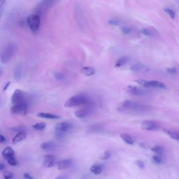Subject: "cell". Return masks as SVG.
Listing matches in <instances>:
<instances>
[{"instance_id": "1", "label": "cell", "mask_w": 179, "mask_h": 179, "mask_svg": "<svg viewBox=\"0 0 179 179\" xmlns=\"http://www.w3.org/2000/svg\"><path fill=\"white\" fill-rule=\"evenodd\" d=\"M151 106L131 100H125L118 108V111L125 114L144 113L151 110Z\"/></svg>"}, {"instance_id": "2", "label": "cell", "mask_w": 179, "mask_h": 179, "mask_svg": "<svg viewBox=\"0 0 179 179\" xmlns=\"http://www.w3.org/2000/svg\"><path fill=\"white\" fill-rule=\"evenodd\" d=\"M90 102L89 99L86 96L83 95H78L70 97L66 101L64 106L67 108L76 107V106L86 105Z\"/></svg>"}, {"instance_id": "3", "label": "cell", "mask_w": 179, "mask_h": 179, "mask_svg": "<svg viewBox=\"0 0 179 179\" xmlns=\"http://www.w3.org/2000/svg\"><path fill=\"white\" fill-rule=\"evenodd\" d=\"M27 24L29 28L34 33L39 31L41 25V17L39 14H32L27 19Z\"/></svg>"}, {"instance_id": "4", "label": "cell", "mask_w": 179, "mask_h": 179, "mask_svg": "<svg viewBox=\"0 0 179 179\" xmlns=\"http://www.w3.org/2000/svg\"><path fill=\"white\" fill-rule=\"evenodd\" d=\"M16 50V46L14 43H10L7 45L3 51L1 55V63L6 64L9 62L12 58L14 55L15 54Z\"/></svg>"}, {"instance_id": "5", "label": "cell", "mask_w": 179, "mask_h": 179, "mask_svg": "<svg viewBox=\"0 0 179 179\" xmlns=\"http://www.w3.org/2000/svg\"><path fill=\"white\" fill-rule=\"evenodd\" d=\"M137 83L142 85L145 88H159V89H165L166 85L157 80H135Z\"/></svg>"}, {"instance_id": "6", "label": "cell", "mask_w": 179, "mask_h": 179, "mask_svg": "<svg viewBox=\"0 0 179 179\" xmlns=\"http://www.w3.org/2000/svg\"><path fill=\"white\" fill-rule=\"evenodd\" d=\"M94 104L93 103H90V101L88 104L85 105L84 108L78 109L75 112L74 115L77 118H83L88 116L89 114L93 112V109H94Z\"/></svg>"}, {"instance_id": "7", "label": "cell", "mask_w": 179, "mask_h": 179, "mask_svg": "<svg viewBox=\"0 0 179 179\" xmlns=\"http://www.w3.org/2000/svg\"><path fill=\"white\" fill-rule=\"evenodd\" d=\"M11 101L14 104H22L27 103L24 93L18 89L14 92V94L11 97Z\"/></svg>"}, {"instance_id": "8", "label": "cell", "mask_w": 179, "mask_h": 179, "mask_svg": "<svg viewBox=\"0 0 179 179\" xmlns=\"http://www.w3.org/2000/svg\"><path fill=\"white\" fill-rule=\"evenodd\" d=\"M10 112L14 115L25 116L27 112V104H14V106L11 107Z\"/></svg>"}, {"instance_id": "9", "label": "cell", "mask_w": 179, "mask_h": 179, "mask_svg": "<svg viewBox=\"0 0 179 179\" xmlns=\"http://www.w3.org/2000/svg\"><path fill=\"white\" fill-rule=\"evenodd\" d=\"M141 129L146 131H157L159 129V125L156 122L152 120H145L141 122Z\"/></svg>"}, {"instance_id": "10", "label": "cell", "mask_w": 179, "mask_h": 179, "mask_svg": "<svg viewBox=\"0 0 179 179\" xmlns=\"http://www.w3.org/2000/svg\"><path fill=\"white\" fill-rule=\"evenodd\" d=\"M72 128V125H71L69 122H59L55 126V131L59 132H63L67 133V132L70 131Z\"/></svg>"}, {"instance_id": "11", "label": "cell", "mask_w": 179, "mask_h": 179, "mask_svg": "<svg viewBox=\"0 0 179 179\" xmlns=\"http://www.w3.org/2000/svg\"><path fill=\"white\" fill-rule=\"evenodd\" d=\"M57 162V158L53 155H47L43 157V165L44 167L51 168L53 167Z\"/></svg>"}, {"instance_id": "12", "label": "cell", "mask_w": 179, "mask_h": 179, "mask_svg": "<svg viewBox=\"0 0 179 179\" xmlns=\"http://www.w3.org/2000/svg\"><path fill=\"white\" fill-rule=\"evenodd\" d=\"M127 90L129 93L133 95H136V96L143 95L146 93V90H143L142 88H138L136 86H133V85H129V86H127Z\"/></svg>"}, {"instance_id": "13", "label": "cell", "mask_w": 179, "mask_h": 179, "mask_svg": "<svg viewBox=\"0 0 179 179\" xmlns=\"http://www.w3.org/2000/svg\"><path fill=\"white\" fill-rule=\"evenodd\" d=\"M73 165V162H72V160L70 159H64V160H61L58 162L57 164V169L58 170H65V169H69L70 167H72Z\"/></svg>"}, {"instance_id": "14", "label": "cell", "mask_w": 179, "mask_h": 179, "mask_svg": "<svg viewBox=\"0 0 179 179\" xmlns=\"http://www.w3.org/2000/svg\"><path fill=\"white\" fill-rule=\"evenodd\" d=\"M141 33L143 34V35L145 36H148V37H151V38H153V37H157L159 36V33L155 29L153 28V27H149V28H143L142 30H141Z\"/></svg>"}, {"instance_id": "15", "label": "cell", "mask_w": 179, "mask_h": 179, "mask_svg": "<svg viewBox=\"0 0 179 179\" xmlns=\"http://www.w3.org/2000/svg\"><path fill=\"white\" fill-rule=\"evenodd\" d=\"M1 155H2L3 157L5 158L6 159H9V158H11L13 157H16L15 152H14V150L10 147H6V148H4V151L1 153Z\"/></svg>"}, {"instance_id": "16", "label": "cell", "mask_w": 179, "mask_h": 179, "mask_svg": "<svg viewBox=\"0 0 179 179\" xmlns=\"http://www.w3.org/2000/svg\"><path fill=\"white\" fill-rule=\"evenodd\" d=\"M103 169H104V167H103L102 164H93V165L90 167V172L93 174H94L95 175H99V174L102 172Z\"/></svg>"}, {"instance_id": "17", "label": "cell", "mask_w": 179, "mask_h": 179, "mask_svg": "<svg viewBox=\"0 0 179 179\" xmlns=\"http://www.w3.org/2000/svg\"><path fill=\"white\" fill-rule=\"evenodd\" d=\"M22 76V67L21 64H18L14 69V78L16 80H20Z\"/></svg>"}, {"instance_id": "18", "label": "cell", "mask_w": 179, "mask_h": 179, "mask_svg": "<svg viewBox=\"0 0 179 179\" xmlns=\"http://www.w3.org/2000/svg\"><path fill=\"white\" fill-rule=\"evenodd\" d=\"M25 138H26V133H25V132H19V133H17V134L13 138V143L16 144V143L20 142V141H23Z\"/></svg>"}, {"instance_id": "19", "label": "cell", "mask_w": 179, "mask_h": 179, "mask_svg": "<svg viewBox=\"0 0 179 179\" xmlns=\"http://www.w3.org/2000/svg\"><path fill=\"white\" fill-rule=\"evenodd\" d=\"M146 69L147 68H146V66L140 63H136V64H133V65H132L131 67H130V70L132 71V72H144V71H146Z\"/></svg>"}, {"instance_id": "20", "label": "cell", "mask_w": 179, "mask_h": 179, "mask_svg": "<svg viewBox=\"0 0 179 179\" xmlns=\"http://www.w3.org/2000/svg\"><path fill=\"white\" fill-rule=\"evenodd\" d=\"M37 116L41 118H46V119H59V116L56 115V114L50 113H39L37 114Z\"/></svg>"}, {"instance_id": "21", "label": "cell", "mask_w": 179, "mask_h": 179, "mask_svg": "<svg viewBox=\"0 0 179 179\" xmlns=\"http://www.w3.org/2000/svg\"><path fill=\"white\" fill-rule=\"evenodd\" d=\"M40 147L43 151H52L55 148V144L52 141H47V142L41 143Z\"/></svg>"}, {"instance_id": "22", "label": "cell", "mask_w": 179, "mask_h": 179, "mask_svg": "<svg viewBox=\"0 0 179 179\" xmlns=\"http://www.w3.org/2000/svg\"><path fill=\"white\" fill-rule=\"evenodd\" d=\"M129 61V57L127 56H123V57L119 58L115 63V67L116 68H119V67H121L122 66L125 65Z\"/></svg>"}, {"instance_id": "23", "label": "cell", "mask_w": 179, "mask_h": 179, "mask_svg": "<svg viewBox=\"0 0 179 179\" xmlns=\"http://www.w3.org/2000/svg\"><path fill=\"white\" fill-rule=\"evenodd\" d=\"M82 73L84 74L85 75L88 76H91L95 75L96 73V71L93 67H84L81 69Z\"/></svg>"}, {"instance_id": "24", "label": "cell", "mask_w": 179, "mask_h": 179, "mask_svg": "<svg viewBox=\"0 0 179 179\" xmlns=\"http://www.w3.org/2000/svg\"><path fill=\"white\" fill-rule=\"evenodd\" d=\"M120 137H121L122 139L123 140V141H125L127 144L133 145L134 143V139L132 138V137L130 136V135L127 134H125V133L121 134H120Z\"/></svg>"}, {"instance_id": "25", "label": "cell", "mask_w": 179, "mask_h": 179, "mask_svg": "<svg viewBox=\"0 0 179 179\" xmlns=\"http://www.w3.org/2000/svg\"><path fill=\"white\" fill-rule=\"evenodd\" d=\"M55 0H42L41 2V6L40 7L42 9H48L54 4Z\"/></svg>"}, {"instance_id": "26", "label": "cell", "mask_w": 179, "mask_h": 179, "mask_svg": "<svg viewBox=\"0 0 179 179\" xmlns=\"http://www.w3.org/2000/svg\"><path fill=\"white\" fill-rule=\"evenodd\" d=\"M164 132H165L171 138L179 141V133H178V132L172 131V130H164Z\"/></svg>"}, {"instance_id": "27", "label": "cell", "mask_w": 179, "mask_h": 179, "mask_svg": "<svg viewBox=\"0 0 179 179\" xmlns=\"http://www.w3.org/2000/svg\"><path fill=\"white\" fill-rule=\"evenodd\" d=\"M46 124L45 122H39V123L34 124V125L32 126L35 130H38V131H41V130H44L46 128Z\"/></svg>"}, {"instance_id": "28", "label": "cell", "mask_w": 179, "mask_h": 179, "mask_svg": "<svg viewBox=\"0 0 179 179\" xmlns=\"http://www.w3.org/2000/svg\"><path fill=\"white\" fill-rule=\"evenodd\" d=\"M152 151H153L154 153H155L156 154L159 155H162L164 153V148L162 147V146H155V147H153L152 149Z\"/></svg>"}, {"instance_id": "29", "label": "cell", "mask_w": 179, "mask_h": 179, "mask_svg": "<svg viewBox=\"0 0 179 179\" xmlns=\"http://www.w3.org/2000/svg\"><path fill=\"white\" fill-rule=\"evenodd\" d=\"M10 130L11 131H12L13 132H17V133H19V132H25V128L23 126H15L11 127Z\"/></svg>"}, {"instance_id": "30", "label": "cell", "mask_w": 179, "mask_h": 179, "mask_svg": "<svg viewBox=\"0 0 179 179\" xmlns=\"http://www.w3.org/2000/svg\"><path fill=\"white\" fill-rule=\"evenodd\" d=\"M134 29L130 27H124L122 28V32L124 34H130L133 33Z\"/></svg>"}, {"instance_id": "31", "label": "cell", "mask_w": 179, "mask_h": 179, "mask_svg": "<svg viewBox=\"0 0 179 179\" xmlns=\"http://www.w3.org/2000/svg\"><path fill=\"white\" fill-rule=\"evenodd\" d=\"M164 11H165V13H167V14H168V16H169V17L171 18L172 19H174L175 18V12L172 10V9H169V8H166L165 9H164Z\"/></svg>"}, {"instance_id": "32", "label": "cell", "mask_w": 179, "mask_h": 179, "mask_svg": "<svg viewBox=\"0 0 179 179\" xmlns=\"http://www.w3.org/2000/svg\"><path fill=\"white\" fill-rule=\"evenodd\" d=\"M3 176H4V178L5 179H11L14 177V174L9 172V171L4 170L3 171Z\"/></svg>"}, {"instance_id": "33", "label": "cell", "mask_w": 179, "mask_h": 179, "mask_svg": "<svg viewBox=\"0 0 179 179\" xmlns=\"http://www.w3.org/2000/svg\"><path fill=\"white\" fill-rule=\"evenodd\" d=\"M7 160V162L11 166H16L18 164L17 159H16V157H13L11 158H9V159H6Z\"/></svg>"}, {"instance_id": "34", "label": "cell", "mask_w": 179, "mask_h": 179, "mask_svg": "<svg viewBox=\"0 0 179 179\" xmlns=\"http://www.w3.org/2000/svg\"><path fill=\"white\" fill-rule=\"evenodd\" d=\"M153 162H154L155 163H156V164H159L162 163V159L160 157H159V155H158L153 156Z\"/></svg>"}, {"instance_id": "35", "label": "cell", "mask_w": 179, "mask_h": 179, "mask_svg": "<svg viewBox=\"0 0 179 179\" xmlns=\"http://www.w3.org/2000/svg\"><path fill=\"white\" fill-rule=\"evenodd\" d=\"M55 78L56 80H62L64 78V76L62 73H60V72H57L55 74Z\"/></svg>"}, {"instance_id": "36", "label": "cell", "mask_w": 179, "mask_h": 179, "mask_svg": "<svg viewBox=\"0 0 179 179\" xmlns=\"http://www.w3.org/2000/svg\"><path fill=\"white\" fill-rule=\"evenodd\" d=\"M167 72H168L169 74H176L178 72L177 69L176 67H172V68H168L167 69Z\"/></svg>"}, {"instance_id": "37", "label": "cell", "mask_w": 179, "mask_h": 179, "mask_svg": "<svg viewBox=\"0 0 179 179\" xmlns=\"http://www.w3.org/2000/svg\"><path fill=\"white\" fill-rule=\"evenodd\" d=\"M111 157V153L109 151H105L104 154H103L102 156V159H104V160H106V159H109Z\"/></svg>"}, {"instance_id": "38", "label": "cell", "mask_w": 179, "mask_h": 179, "mask_svg": "<svg viewBox=\"0 0 179 179\" xmlns=\"http://www.w3.org/2000/svg\"><path fill=\"white\" fill-rule=\"evenodd\" d=\"M109 23L111 25H115V26H118V25H119L120 22H119V21L117 20V19H111V20H110L109 21Z\"/></svg>"}, {"instance_id": "39", "label": "cell", "mask_w": 179, "mask_h": 179, "mask_svg": "<svg viewBox=\"0 0 179 179\" xmlns=\"http://www.w3.org/2000/svg\"><path fill=\"white\" fill-rule=\"evenodd\" d=\"M136 164L137 165V167H139L140 169H143L144 167V163L141 160H137L136 162Z\"/></svg>"}, {"instance_id": "40", "label": "cell", "mask_w": 179, "mask_h": 179, "mask_svg": "<svg viewBox=\"0 0 179 179\" xmlns=\"http://www.w3.org/2000/svg\"><path fill=\"white\" fill-rule=\"evenodd\" d=\"M6 3V0H1L0 1V10H1V13L2 14L3 12V8H4V4Z\"/></svg>"}, {"instance_id": "41", "label": "cell", "mask_w": 179, "mask_h": 179, "mask_svg": "<svg viewBox=\"0 0 179 179\" xmlns=\"http://www.w3.org/2000/svg\"><path fill=\"white\" fill-rule=\"evenodd\" d=\"M23 176H24V178H25V179H34L33 177H32V176L30 175V174H27V173L24 174Z\"/></svg>"}, {"instance_id": "42", "label": "cell", "mask_w": 179, "mask_h": 179, "mask_svg": "<svg viewBox=\"0 0 179 179\" xmlns=\"http://www.w3.org/2000/svg\"><path fill=\"white\" fill-rule=\"evenodd\" d=\"M6 137H4V136H3L2 134L0 135V143H3L4 142H6Z\"/></svg>"}, {"instance_id": "43", "label": "cell", "mask_w": 179, "mask_h": 179, "mask_svg": "<svg viewBox=\"0 0 179 179\" xmlns=\"http://www.w3.org/2000/svg\"><path fill=\"white\" fill-rule=\"evenodd\" d=\"M55 179H68V176L65 175H61V176H59L56 177Z\"/></svg>"}, {"instance_id": "44", "label": "cell", "mask_w": 179, "mask_h": 179, "mask_svg": "<svg viewBox=\"0 0 179 179\" xmlns=\"http://www.w3.org/2000/svg\"><path fill=\"white\" fill-rule=\"evenodd\" d=\"M10 84H11V83H10V82H8V83H6V84L5 85V86H4V89H3V91H4V92H5V91H6V90L8 89V88H9V85H10Z\"/></svg>"}, {"instance_id": "45", "label": "cell", "mask_w": 179, "mask_h": 179, "mask_svg": "<svg viewBox=\"0 0 179 179\" xmlns=\"http://www.w3.org/2000/svg\"><path fill=\"white\" fill-rule=\"evenodd\" d=\"M4 167H5V166H4V164H3V163H1L0 164V170L1 171H4Z\"/></svg>"}]
</instances>
